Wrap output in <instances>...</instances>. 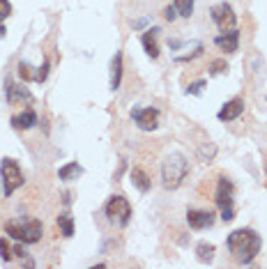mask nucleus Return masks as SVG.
Instances as JSON below:
<instances>
[{
  "label": "nucleus",
  "instance_id": "obj_10",
  "mask_svg": "<svg viewBox=\"0 0 267 269\" xmlns=\"http://www.w3.org/2000/svg\"><path fill=\"white\" fill-rule=\"evenodd\" d=\"M159 28H147L145 33H143V37H140V44H143V48H145V53L152 58V60H157L159 58Z\"/></svg>",
  "mask_w": 267,
  "mask_h": 269
},
{
  "label": "nucleus",
  "instance_id": "obj_6",
  "mask_svg": "<svg viewBox=\"0 0 267 269\" xmlns=\"http://www.w3.org/2000/svg\"><path fill=\"white\" fill-rule=\"evenodd\" d=\"M210 14H212V21L217 23V28H219L221 33H228V30H235V28H237V14H235V9L228 5V2L214 5L212 9H210Z\"/></svg>",
  "mask_w": 267,
  "mask_h": 269
},
{
  "label": "nucleus",
  "instance_id": "obj_7",
  "mask_svg": "<svg viewBox=\"0 0 267 269\" xmlns=\"http://www.w3.org/2000/svg\"><path fill=\"white\" fill-rule=\"evenodd\" d=\"M132 117H134V122L138 124V129H143V131H154V129L159 127V111L152 106L134 108Z\"/></svg>",
  "mask_w": 267,
  "mask_h": 269
},
{
  "label": "nucleus",
  "instance_id": "obj_23",
  "mask_svg": "<svg viewBox=\"0 0 267 269\" xmlns=\"http://www.w3.org/2000/svg\"><path fill=\"white\" fill-rule=\"evenodd\" d=\"M217 154V148H214L212 143H207L205 148H200L198 150V156L203 159V161H212V156Z\"/></svg>",
  "mask_w": 267,
  "mask_h": 269
},
{
  "label": "nucleus",
  "instance_id": "obj_25",
  "mask_svg": "<svg viewBox=\"0 0 267 269\" xmlns=\"http://www.w3.org/2000/svg\"><path fill=\"white\" fill-rule=\"evenodd\" d=\"M198 55H203V44H196L194 53H187V55H178L175 60H178V62H191V60H194V58H198Z\"/></svg>",
  "mask_w": 267,
  "mask_h": 269
},
{
  "label": "nucleus",
  "instance_id": "obj_30",
  "mask_svg": "<svg viewBox=\"0 0 267 269\" xmlns=\"http://www.w3.org/2000/svg\"><path fill=\"white\" fill-rule=\"evenodd\" d=\"M203 88H205V81H196L187 88V94H200L203 92Z\"/></svg>",
  "mask_w": 267,
  "mask_h": 269
},
{
  "label": "nucleus",
  "instance_id": "obj_27",
  "mask_svg": "<svg viewBox=\"0 0 267 269\" xmlns=\"http://www.w3.org/2000/svg\"><path fill=\"white\" fill-rule=\"evenodd\" d=\"M48 67H51V62H48V60L42 62V67L37 69V74H35V81H37V83H44V81H46V76H48Z\"/></svg>",
  "mask_w": 267,
  "mask_h": 269
},
{
  "label": "nucleus",
  "instance_id": "obj_4",
  "mask_svg": "<svg viewBox=\"0 0 267 269\" xmlns=\"http://www.w3.org/2000/svg\"><path fill=\"white\" fill-rule=\"evenodd\" d=\"M104 214H106V219L111 223L125 228V226L132 221V205H129V200L125 195H111L106 202V207H104Z\"/></svg>",
  "mask_w": 267,
  "mask_h": 269
},
{
  "label": "nucleus",
  "instance_id": "obj_15",
  "mask_svg": "<svg viewBox=\"0 0 267 269\" xmlns=\"http://www.w3.org/2000/svg\"><path fill=\"white\" fill-rule=\"evenodd\" d=\"M9 122H12L14 129H33L37 124V113H35L33 108H28V111H23L19 115H12Z\"/></svg>",
  "mask_w": 267,
  "mask_h": 269
},
{
  "label": "nucleus",
  "instance_id": "obj_8",
  "mask_svg": "<svg viewBox=\"0 0 267 269\" xmlns=\"http://www.w3.org/2000/svg\"><path fill=\"white\" fill-rule=\"evenodd\" d=\"M187 223L191 230H205L212 228L214 223V214L210 209H189L187 212Z\"/></svg>",
  "mask_w": 267,
  "mask_h": 269
},
{
  "label": "nucleus",
  "instance_id": "obj_11",
  "mask_svg": "<svg viewBox=\"0 0 267 269\" xmlns=\"http://www.w3.org/2000/svg\"><path fill=\"white\" fill-rule=\"evenodd\" d=\"M214 44L223 51V53H235L240 48V30H228V33H221L219 37H214Z\"/></svg>",
  "mask_w": 267,
  "mask_h": 269
},
{
  "label": "nucleus",
  "instance_id": "obj_12",
  "mask_svg": "<svg viewBox=\"0 0 267 269\" xmlns=\"http://www.w3.org/2000/svg\"><path fill=\"white\" fill-rule=\"evenodd\" d=\"M44 235V226L42 221L33 219V221H26L23 223V235H21V242L23 244H37Z\"/></svg>",
  "mask_w": 267,
  "mask_h": 269
},
{
  "label": "nucleus",
  "instance_id": "obj_28",
  "mask_svg": "<svg viewBox=\"0 0 267 269\" xmlns=\"http://www.w3.org/2000/svg\"><path fill=\"white\" fill-rule=\"evenodd\" d=\"M9 14H12V5H9V0H0V23H2Z\"/></svg>",
  "mask_w": 267,
  "mask_h": 269
},
{
  "label": "nucleus",
  "instance_id": "obj_13",
  "mask_svg": "<svg viewBox=\"0 0 267 269\" xmlns=\"http://www.w3.org/2000/svg\"><path fill=\"white\" fill-rule=\"evenodd\" d=\"M7 101L12 104V106H16V104H33V94L28 92V88H23V85H14L12 81H7Z\"/></svg>",
  "mask_w": 267,
  "mask_h": 269
},
{
  "label": "nucleus",
  "instance_id": "obj_14",
  "mask_svg": "<svg viewBox=\"0 0 267 269\" xmlns=\"http://www.w3.org/2000/svg\"><path fill=\"white\" fill-rule=\"evenodd\" d=\"M129 177H132V184L138 189L140 193H147V191H150V187H152V180H150V175H147V173L140 168V166H134L132 173H129Z\"/></svg>",
  "mask_w": 267,
  "mask_h": 269
},
{
  "label": "nucleus",
  "instance_id": "obj_21",
  "mask_svg": "<svg viewBox=\"0 0 267 269\" xmlns=\"http://www.w3.org/2000/svg\"><path fill=\"white\" fill-rule=\"evenodd\" d=\"M5 232L9 237H14V239H19V242H21V235H23V223H21V221H7L5 223Z\"/></svg>",
  "mask_w": 267,
  "mask_h": 269
},
{
  "label": "nucleus",
  "instance_id": "obj_16",
  "mask_svg": "<svg viewBox=\"0 0 267 269\" xmlns=\"http://www.w3.org/2000/svg\"><path fill=\"white\" fill-rule=\"evenodd\" d=\"M122 83V51H115L111 60V90H118Z\"/></svg>",
  "mask_w": 267,
  "mask_h": 269
},
{
  "label": "nucleus",
  "instance_id": "obj_17",
  "mask_svg": "<svg viewBox=\"0 0 267 269\" xmlns=\"http://www.w3.org/2000/svg\"><path fill=\"white\" fill-rule=\"evenodd\" d=\"M83 175V168H81L76 161H69L65 163L60 170H58V177H60L62 182H72V180H79V177Z\"/></svg>",
  "mask_w": 267,
  "mask_h": 269
},
{
  "label": "nucleus",
  "instance_id": "obj_32",
  "mask_svg": "<svg viewBox=\"0 0 267 269\" xmlns=\"http://www.w3.org/2000/svg\"><path fill=\"white\" fill-rule=\"evenodd\" d=\"M62 202H65V205H69V202H72V193H62Z\"/></svg>",
  "mask_w": 267,
  "mask_h": 269
},
{
  "label": "nucleus",
  "instance_id": "obj_18",
  "mask_svg": "<svg viewBox=\"0 0 267 269\" xmlns=\"http://www.w3.org/2000/svg\"><path fill=\"white\" fill-rule=\"evenodd\" d=\"M196 258H198L200 263H212V258H214V244L200 242L198 246H196Z\"/></svg>",
  "mask_w": 267,
  "mask_h": 269
},
{
  "label": "nucleus",
  "instance_id": "obj_2",
  "mask_svg": "<svg viewBox=\"0 0 267 269\" xmlns=\"http://www.w3.org/2000/svg\"><path fill=\"white\" fill-rule=\"evenodd\" d=\"M189 173V161L182 152H171V154L164 156L161 161V184L164 189H178L182 187V182Z\"/></svg>",
  "mask_w": 267,
  "mask_h": 269
},
{
  "label": "nucleus",
  "instance_id": "obj_31",
  "mask_svg": "<svg viewBox=\"0 0 267 269\" xmlns=\"http://www.w3.org/2000/svg\"><path fill=\"white\" fill-rule=\"evenodd\" d=\"M14 256H19V258H26L28 256V251L26 249H23V246H21V244H19V246H14Z\"/></svg>",
  "mask_w": 267,
  "mask_h": 269
},
{
  "label": "nucleus",
  "instance_id": "obj_9",
  "mask_svg": "<svg viewBox=\"0 0 267 269\" xmlns=\"http://www.w3.org/2000/svg\"><path fill=\"white\" fill-rule=\"evenodd\" d=\"M242 113H244V99H242V97H235V99L223 104V108L217 113V117H219L221 122H233V120H237Z\"/></svg>",
  "mask_w": 267,
  "mask_h": 269
},
{
  "label": "nucleus",
  "instance_id": "obj_1",
  "mask_svg": "<svg viewBox=\"0 0 267 269\" xmlns=\"http://www.w3.org/2000/svg\"><path fill=\"white\" fill-rule=\"evenodd\" d=\"M226 246L240 265H251L256 260V256L261 253L263 239L254 228H237L228 235Z\"/></svg>",
  "mask_w": 267,
  "mask_h": 269
},
{
  "label": "nucleus",
  "instance_id": "obj_26",
  "mask_svg": "<svg viewBox=\"0 0 267 269\" xmlns=\"http://www.w3.org/2000/svg\"><path fill=\"white\" fill-rule=\"evenodd\" d=\"M226 69H228L226 60H212V65H210V74H212V76H219V74H223Z\"/></svg>",
  "mask_w": 267,
  "mask_h": 269
},
{
  "label": "nucleus",
  "instance_id": "obj_33",
  "mask_svg": "<svg viewBox=\"0 0 267 269\" xmlns=\"http://www.w3.org/2000/svg\"><path fill=\"white\" fill-rule=\"evenodd\" d=\"M5 33H7V30H5V26H0V37H5Z\"/></svg>",
  "mask_w": 267,
  "mask_h": 269
},
{
  "label": "nucleus",
  "instance_id": "obj_3",
  "mask_svg": "<svg viewBox=\"0 0 267 269\" xmlns=\"http://www.w3.org/2000/svg\"><path fill=\"white\" fill-rule=\"evenodd\" d=\"M233 195H235L233 182L228 180L226 175H221V177H219V184H217V193H214V202H217V205L221 207V219H223L226 223L235 219Z\"/></svg>",
  "mask_w": 267,
  "mask_h": 269
},
{
  "label": "nucleus",
  "instance_id": "obj_20",
  "mask_svg": "<svg viewBox=\"0 0 267 269\" xmlns=\"http://www.w3.org/2000/svg\"><path fill=\"white\" fill-rule=\"evenodd\" d=\"M173 5L182 19H191V14H194V0H173Z\"/></svg>",
  "mask_w": 267,
  "mask_h": 269
},
{
  "label": "nucleus",
  "instance_id": "obj_19",
  "mask_svg": "<svg viewBox=\"0 0 267 269\" xmlns=\"http://www.w3.org/2000/svg\"><path fill=\"white\" fill-rule=\"evenodd\" d=\"M58 226H60V232L62 237H72L74 235V216L69 212H62L58 216Z\"/></svg>",
  "mask_w": 267,
  "mask_h": 269
},
{
  "label": "nucleus",
  "instance_id": "obj_22",
  "mask_svg": "<svg viewBox=\"0 0 267 269\" xmlns=\"http://www.w3.org/2000/svg\"><path fill=\"white\" fill-rule=\"evenodd\" d=\"M35 74H37V72H33V67H30L26 60L19 62V76L23 81H35Z\"/></svg>",
  "mask_w": 267,
  "mask_h": 269
},
{
  "label": "nucleus",
  "instance_id": "obj_29",
  "mask_svg": "<svg viewBox=\"0 0 267 269\" xmlns=\"http://www.w3.org/2000/svg\"><path fill=\"white\" fill-rule=\"evenodd\" d=\"M180 14H178V9H175V5H168V7H164V19L166 21H171L173 23L175 19H178Z\"/></svg>",
  "mask_w": 267,
  "mask_h": 269
},
{
  "label": "nucleus",
  "instance_id": "obj_5",
  "mask_svg": "<svg viewBox=\"0 0 267 269\" xmlns=\"http://www.w3.org/2000/svg\"><path fill=\"white\" fill-rule=\"evenodd\" d=\"M0 177H2V191H5L7 198H9L16 189L23 187V182H26L19 161H14V159H2V163H0Z\"/></svg>",
  "mask_w": 267,
  "mask_h": 269
},
{
  "label": "nucleus",
  "instance_id": "obj_24",
  "mask_svg": "<svg viewBox=\"0 0 267 269\" xmlns=\"http://www.w3.org/2000/svg\"><path fill=\"white\" fill-rule=\"evenodd\" d=\"M12 256H14V251H12V246L0 237V258H2V263H9L12 260Z\"/></svg>",
  "mask_w": 267,
  "mask_h": 269
}]
</instances>
